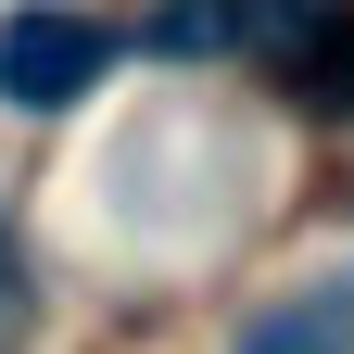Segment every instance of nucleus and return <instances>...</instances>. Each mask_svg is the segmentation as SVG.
<instances>
[{
    "label": "nucleus",
    "instance_id": "nucleus-1",
    "mask_svg": "<svg viewBox=\"0 0 354 354\" xmlns=\"http://www.w3.org/2000/svg\"><path fill=\"white\" fill-rule=\"evenodd\" d=\"M76 88H102V26L88 13H13L0 26V102L64 114Z\"/></svg>",
    "mask_w": 354,
    "mask_h": 354
},
{
    "label": "nucleus",
    "instance_id": "nucleus-2",
    "mask_svg": "<svg viewBox=\"0 0 354 354\" xmlns=\"http://www.w3.org/2000/svg\"><path fill=\"white\" fill-rule=\"evenodd\" d=\"M241 38H253V0H177L152 26V51H241Z\"/></svg>",
    "mask_w": 354,
    "mask_h": 354
},
{
    "label": "nucleus",
    "instance_id": "nucleus-3",
    "mask_svg": "<svg viewBox=\"0 0 354 354\" xmlns=\"http://www.w3.org/2000/svg\"><path fill=\"white\" fill-rule=\"evenodd\" d=\"M0 329H13V253H0Z\"/></svg>",
    "mask_w": 354,
    "mask_h": 354
}]
</instances>
